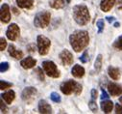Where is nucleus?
<instances>
[{"mask_svg":"<svg viewBox=\"0 0 122 114\" xmlns=\"http://www.w3.org/2000/svg\"><path fill=\"white\" fill-rule=\"evenodd\" d=\"M20 35V29L16 23H12L8 26L6 36L10 41H15Z\"/></svg>","mask_w":122,"mask_h":114,"instance_id":"0eeeda50","label":"nucleus"},{"mask_svg":"<svg viewBox=\"0 0 122 114\" xmlns=\"http://www.w3.org/2000/svg\"><path fill=\"white\" fill-rule=\"evenodd\" d=\"M12 10H13V12H14V14L15 15H18V12H17V9H15V8H12Z\"/></svg>","mask_w":122,"mask_h":114,"instance_id":"4c0bfd02","label":"nucleus"},{"mask_svg":"<svg viewBox=\"0 0 122 114\" xmlns=\"http://www.w3.org/2000/svg\"><path fill=\"white\" fill-rule=\"evenodd\" d=\"M95 101H96V100H92V99H91L90 102L88 103V107H89V109L92 111V112H96V111H97V108H98Z\"/></svg>","mask_w":122,"mask_h":114,"instance_id":"bb28decb","label":"nucleus"},{"mask_svg":"<svg viewBox=\"0 0 122 114\" xmlns=\"http://www.w3.org/2000/svg\"><path fill=\"white\" fill-rule=\"evenodd\" d=\"M66 3H67V4H69V3L71 2V0H66Z\"/></svg>","mask_w":122,"mask_h":114,"instance_id":"a19ab883","label":"nucleus"},{"mask_svg":"<svg viewBox=\"0 0 122 114\" xmlns=\"http://www.w3.org/2000/svg\"><path fill=\"white\" fill-rule=\"evenodd\" d=\"M0 19L3 23H8L11 20V11L8 4H2L0 10Z\"/></svg>","mask_w":122,"mask_h":114,"instance_id":"9d476101","label":"nucleus"},{"mask_svg":"<svg viewBox=\"0 0 122 114\" xmlns=\"http://www.w3.org/2000/svg\"><path fill=\"white\" fill-rule=\"evenodd\" d=\"M9 63L8 62H1V64H0V72L1 73H5L9 70Z\"/></svg>","mask_w":122,"mask_h":114,"instance_id":"c756f323","label":"nucleus"},{"mask_svg":"<svg viewBox=\"0 0 122 114\" xmlns=\"http://www.w3.org/2000/svg\"><path fill=\"white\" fill-rule=\"evenodd\" d=\"M90 95H91V99L92 100H96L97 99V96H98V93H97V90L96 89H92L90 92Z\"/></svg>","mask_w":122,"mask_h":114,"instance_id":"2f4dec72","label":"nucleus"},{"mask_svg":"<svg viewBox=\"0 0 122 114\" xmlns=\"http://www.w3.org/2000/svg\"><path fill=\"white\" fill-rule=\"evenodd\" d=\"M36 74H37V76H38V78H39V80H41V81H44V71H42L41 68H37L36 70H35V72H34Z\"/></svg>","mask_w":122,"mask_h":114,"instance_id":"b1692460","label":"nucleus"},{"mask_svg":"<svg viewBox=\"0 0 122 114\" xmlns=\"http://www.w3.org/2000/svg\"><path fill=\"white\" fill-rule=\"evenodd\" d=\"M114 4H115V0H101L100 9L104 13H107L112 10V8L113 7Z\"/></svg>","mask_w":122,"mask_h":114,"instance_id":"2eb2a0df","label":"nucleus"},{"mask_svg":"<svg viewBox=\"0 0 122 114\" xmlns=\"http://www.w3.org/2000/svg\"><path fill=\"white\" fill-rule=\"evenodd\" d=\"M50 99L51 101H53L54 103H60L61 102V96L56 93V92H52L51 95H50Z\"/></svg>","mask_w":122,"mask_h":114,"instance_id":"cd10ccee","label":"nucleus"},{"mask_svg":"<svg viewBox=\"0 0 122 114\" xmlns=\"http://www.w3.org/2000/svg\"><path fill=\"white\" fill-rule=\"evenodd\" d=\"M6 46H7V42H6V40H5L3 37H1V39H0V50L3 51V50L6 48Z\"/></svg>","mask_w":122,"mask_h":114,"instance_id":"7c9ffc66","label":"nucleus"},{"mask_svg":"<svg viewBox=\"0 0 122 114\" xmlns=\"http://www.w3.org/2000/svg\"><path fill=\"white\" fill-rule=\"evenodd\" d=\"M96 26L98 28V34H101L104 30V26H105V22H104V19H99L97 20L96 22Z\"/></svg>","mask_w":122,"mask_h":114,"instance_id":"a878e982","label":"nucleus"},{"mask_svg":"<svg viewBox=\"0 0 122 114\" xmlns=\"http://www.w3.org/2000/svg\"><path fill=\"white\" fill-rule=\"evenodd\" d=\"M72 16L76 23L81 26L87 24L88 21L90 20V15H89L88 9L84 4L75 5L72 9Z\"/></svg>","mask_w":122,"mask_h":114,"instance_id":"f03ea898","label":"nucleus"},{"mask_svg":"<svg viewBox=\"0 0 122 114\" xmlns=\"http://www.w3.org/2000/svg\"><path fill=\"white\" fill-rule=\"evenodd\" d=\"M17 6L21 9H27L30 10L34 6V1L33 0H15Z\"/></svg>","mask_w":122,"mask_h":114,"instance_id":"6ab92c4d","label":"nucleus"},{"mask_svg":"<svg viewBox=\"0 0 122 114\" xmlns=\"http://www.w3.org/2000/svg\"><path fill=\"white\" fill-rule=\"evenodd\" d=\"M37 93H38V91L35 87H32V86L26 87V88H24V90L21 93V99L24 102L31 103L34 100V98L36 97Z\"/></svg>","mask_w":122,"mask_h":114,"instance_id":"6e6552de","label":"nucleus"},{"mask_svg":"<svg viewBox=\"0 0 122 114\" xmlns=\"http://www.w3.org/2000/svg\"><path fill=\"white\" fill-rule=\"evenodd\" d=\"M117 9H118V10H122V0H118Z\"/></svg>","mask_w":122,"mask_h":114,"instance_id":"e433bc0d","label":"nucleus"},{"mask_svg":"<svg viewBox=\"0 0 122 114\" xmlns=\"http://www.w3.org/2000/svg\"><path fill=\"white\" fill-rule=\"evenodd\" d=\"M106 18H107V20H108L109 23H112V22L114 21V17H107Z\"/></svg>","mask_w":122,"mask_h":114,"instance_id":"c9c22d12","label":"nucleus"},{"mask_svg":"<svg viewBox=\"0 0 122 114\" xmlns=\"http://www.w3.org/2000/svg\"><path fill=\"white\" fill-rule=\"evenodd\" d=\"M36 64H37V60L34 59L32 56H28V57H26V58L22 59L21 62H20L21 67H22L23 69H26V70L31 69V68L35 67Z\"/></svg>","mask_w":122,"mask_h":114,"instance_id":"f8f14e48","label":"nucleus"},{"mask_svg":"<svg viewBox=\"0 0 122 114\" xmlns=\"http://www.w3.org/2000/svg\"><path fill=\"white\" fill-rule=\"evenodd\" d=\"M115 113L122 114V105L121 104H119V103H116L115 104Z\"/></svg>","mask_w":122,"mask_h":114,"instance_id":"473e14b6","label":"nucleus"},{"mask_svg":"<svg viewBox=\"0 0 122 114\" xmlns=\"http://www.w3.org/2000/svg\"><path fill=\"white\" fill-rule=\"evenodd\" d=\"M38 42V50L41 55H46L49 52L50 46H51V42L50 40L43 36V35H39L37 38Z\"/></svg>","mask_w":122,"mask_h":114,"instance_id":"423d86ee","label":"nucleus"},{"mask_svg":"<svg viewBox=\"0 0 122 114\" xmlns=\"http://www.w3.org/2000/svg\"><path fill=\"white\" fill-rule=\"evenodd\" d=\"M119 26H120V23H119V22H115V23H114V27H115V28H117V27H119Z\"/></svg>","mask_w":122,"mask_h":114,"instance_id":"58836bf2","label":"nucleus"},{"mask_svg":"<svg viewBox=\"0 0 122 114\" xmlns=\"http://www.w3.org/2000/svg\"><path fill=\"white\" fill-rule=\"evenodd\" d=\"M100 106H101V109L104 113H110L112 112V107H113V103L110 100H102V102L100 103Z\"/></svg>","mask_w":122,"mask_h":114,"instance_id":"f3484780","label":"nucleus"},{"mask_svg":"<svg viewBox=\"0 0 122 114\" xmlns=\"http://www.w3.org/2000/svg\"><path fill=\"white\" fill-rule=\"evenodd\" d=\"M41 65H42V69H43L44 73H45L48 76L53 77V78H58V77H60V75H61L60 71H59L57 65H56L53 61L46 60V61H43Z\"/></svg>","mask_w":122,"mask_h":114,"instance_id":"39448f33","label":"nucleus"},{"mask_svg":"<svg viewBox=\"0 0 122 114\" xmlns=\"http://www.w3.org/2000/svg\"><path fill=\"white\" fill-rule=\"evenodd\" d=\"M101 99H102V100H107V99H109V95L107 94V92H106L104 89H102V96H101Z\"/></svg>","mask_w":122,"mask_h":114,"instance_id":"72a5a7b5","label":"nucleus"},{"mask_svg":"<svg viewBox=\"0 0 122 114\" xmlns=\"http://www.w3.org/2000/svg\"><path fill=\"white\" fill-rule=\"evenodd\" d=\"M1 98L5 101V103H6L7 104H11V103L14 102V100L15 99V91H13V90H9V91L3 93V94L1 95Z\"/></svg>","mask_w":122,"mask_h":114,"instance_id":"a211bd4d","label":"nucleus"},{"mask_svg":"<svg viewBox=\"0 0 122 114\" xmlns=\"http://www.w3.org/2000/svg\"><path fill=\"white\" fill-rule=\"evenodd\" d=\"M69 43L75 52L85 49L89 43V35L86 30H76L69 36Z\"/></svg>","mask_w":122,"mask_h":114,"instance_id":"f257e3e1","label":"nucleus"},{"mask_svg":"<svg viewBox=\"0 0 122 114\" xmlns=\"http://www.w3.org/2000/svg\"><path fill=\"white\" fill-rule=\"evenodd\" d=\"M12 86H13V83L8 82V81H5L3 79L0 80V89H1V90H6L8 88H11Z\"/></svg>","mask_w":122,"mask_h":114,"instance_id":"5701e85b","label":"nucleus"},{"mask_svg":"<svg viewBox=\"0 0 122 114\" xmlns=\"http://www.w3.org/2000/svg\"><path fill=\"white\" fill-rule=\"evenodd\" d=\"M108 74L109 76L113 79V80H118L120 77V71L118 68L113 67V66H110L108 68Z\"/></svg>","mask_w":122,"mask_h":114,"instance_id":"aec40b11","label":"nucleus"},{"mask_svg":"<svg viewBox=\"0 0 122 114\" xmlns=\"http://www.w3.org/2000/svg\"><path fill=\"white\" fill-rule=\"evenodd\" d=\"M39 111L40 113L49 114V113H52V107L45 100H41L39 102Z\"/></svg>","mask_w":122,"mask_h":114,"instance_id":"ddd939ff","label":"nucleus"},{"mask_svg":"<svg viewBox=\"0 0 122 114\" xmlns=\"http://www.w3.org/2000/svg\"><path fill=\"white\" fill-rule=\"evenodd\" d=\"M102 61H103V57H102V54H98L96 59H95V62H94V69L96 70V72H100L101 68H102Z\"/></svg>","mask_w":122,"mask_h":114,"instance_id":"4be33fe9","label":"nucleus"},{"mask_svg":"<svg viewBox=\"0 0 122 114\" xmlns=\"http://www.w3.org/2000/svg\"><path fill=\"white\" fill-rule=\"evenodd\" d=\"M65 0H50L49 1V5L51 8L53 9H62L65 7Z\"/></svg>","mask_w":122,"mask_h":114,"instance_id":"412c9836","label":"nucleus"},{"mask_svg":"<svg viewBox=\"0 0 122 114\" xmlns=\"http://www.w3.org/2000/svg\"><path fill=\"white\" fill-rule=\"evenodd\" d=\"M59 57H60L61 61H62V63H63L64 65H66V66L71 65V64L73 63V60H74L72 53H71L68 49H64V50H62V52L60 53Z\"/></svg>","mask_w":122,"mask_h":114,"instance_id":"1a4fd4ad","label":"nucleus"},{"mask_svg":"<svg viewBox=\"0 0 122 114\" xmlns=\"http://www.w3.org/2000/svg\"><path fill=\"white\" fill-rule=\"evenodd\" d=\"M119 102H120V103L122 104V96H121V97L119 98Z\"/></svg>","mask_w":122,"mask_h":114,"instance_id":"ea45409f","label":"nucleus"},{"mask_svg":"<svg viewBox=\"0 0 122 114\" xmlns=\"http://www.w3.org/2000/svg\"><path fill=\"white\" fill-rule=\"evenodd\" d=\"M1 112L4 113V112H7V107L4 105V103H3V99L1 98Z\"/></svg>","mask_w":122,"mask_h":114,"instance_id":"f704fd0d","label":"nucleus"},{"mask_svg":"<svg viewBox=\"0 0 122 114\" xmlns=\"http://www.w3.org/2000/svg\"><path fill=\"white\" fill-rule=\"evenodd\" d=\"M51 14L48 11H41L35 16L34 25L38 28H45L50 23Z\"/></svg>","mask_w":122,"mask_h":114,"instance_id":"20e7f679","label":"nucleus"},{"mask_svg":"<svg viewBox=\"0 0 122 114\" xmlns=\"http://www.w3.org/2000/svg\"><path fill=\"white\" fill-rule=\"evenodd\" d=\"M108 91L112 97L120 96L122 95V85L115 82H110L108 83Z\"/></svg>","mask_w":122,"mask_h":114,"instance_id":"9b49d317","label":"nucleus"},{"mask_svg":"<svg viewBox=\"0 0 122 114\" xmlns=\"http://www.w3.org/2000/svg\"><path fill=\"white\" fill-rule=\"evenodd\" d=\"M60 89L62 91V93L65 95L68 96L71 94H75L76 96H79L82 93L83 87L79 82L72 80V79H68V80H66L61 84Z\"/></svg>","mask_w":122,"mask_h":114,"instance_id":"7ed1b4c3","label":"nucleus"},{"mask_svg":"<svg viewBox=\"0 0 122 114\" xmlns=\"http://www.w3.org/2000/svg\"><path fill=\"white\" fill-rule=\"evenodd\" d=\"M80 61L82 62V63H86L87 61H88V52L86 50V51H84V53L81 55V57H80Z\"/></svg>","mask_w":122,"mask_h":114,"instance_id":"c85d7f7f","label":"nucleus"},{"mask_svg":"<svg viewBox=\"0 0 122 114\" xmlns=\"http://www.w3.org/2000/svg\"><path fill=\"white\" fill-rule=\"evenodd\" d=\"M8 52H9V54H10L12 57H14L15 59H17V60L21 59L22 57H23V52H22L21 50L16 49L15 46L14 45H12V44L8 46Z\"/></svg>","mask_w":122,"mask_h":114,"instance_id":"4468645a","label":"nucleus"},{"mask_svg":"<svg viewBox=\"0 0 122 114\" xmlns=\"http://www.w3.org/2000/svg\"><path fill=\"white\" fill-rule=\"evenodd\" d=\"M113 47L116 48V49L122 50V35H121L120 37H118V38L114 41V43H113Z\"/></svg>","mask_w":122,"mask_h":114,"instance_id":"393cba45","label":"nucleus"},{"mask_svg":"<svg viewBox=\"0 0 122 114\" xmlns=\"http://www.w3.org/2000/svg\"><path fill=\"white\" fill-rule=\"evenodd\" d=\"M71 74L74 77H77V78H81L85 75V69L84 67H82L81 65H74L72 70H71Z\"/></svg>","mask_w":122,"mask_h":114,"instance_id":"dca6fc26","label":"nucleus"}]
</instances>
